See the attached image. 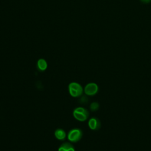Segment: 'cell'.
<instances>
[{
  "label": "cell",
  "mask_w": 151,
  "mask_h": 151,
  "mask_svg": "<svg viewBox=\"0 0 151 151\" xmlns=\"http://www.w3.org/2000/svg\"><path fill=\"white\" fill-rule=\"evenodd\" d=\"M99 87L95 83H89L84 88V92L87 96H94L98 92Z\"/></svg>",
  "instance_id": "cell-4"
},
{
  "label": "cell",
  "mask_w": 151,
  "mask_h": 151,
  "mask_svg": "<svg viewBox=\"0 0 151 151\" xmlns=\"http://www.w3.org/2000/svg\"><path fill=\"white\" fill-rule=\"evenodd\" d=\"M68 92L71 96L73 97H79L82 96L84 88L80 84L77 82H71L68 86Z\"/></svg>",
  "instance_id": "cell-1"
},
{
  "label": "cell",
  "mask_w": 151,
  "mask_h": 151,
  "mask_svg": "<svg viewBox=\"0 0 151 151\" xmlns=\"http://www.w3.org/2000/svg\"><path fill=\"white\" fill-rule=\"evenodd\" d=\"M73 115L77 120L80 122H84L88 119L89 112L84 107H77L74 109Z\"/></svg>",
  "instance_id": "cell-2"
},
{
  "label": "cell",
  "mask_w": 151,
  "mask_h": 151,
  "mask_svg": "<svg viewBox=\"0 0 151 151\" xmlns=\"http://www.w3.org/2000/svg\"><path fill=\"white\" fill-rule=\"evenodd\" d=\"M88 126L91 130H97L101 127L100 121L96 117H92L89 119L88 122Z\"/></svg>",
  "instance_id": "cell-5"
},
{
  "label": "cell",
  "mask_w": 151,
  "mask_h": 151,
  "mask_svg": "<svg viewBox=\"0 0 151 151\" xmlns=\"http://www.w3.org/2000/svg\"><path fill=\"white\" fill-rule=\"evenodd\" d=\"M99 108V104L97 102L94 101L90 104V109L92 111H97Z\"/></svg>",
  "instance_id": "cell-9"
},
{
  "label": "cell",
  "mask_w": 151,
  "mask_h": 151,
  "mask_svg": "<svg viewBox=\"0 0 151 151\" xmlns=\"http://www.w3.org/2000/svg\"><path fill=\"white\" fill-rule=\"evenodd\" d=\"M54 136L57 140H64L67 137V134L63 129L58 128L55 130Z\"/></svg>",
  "instance_id": "cell-7"
},
{
  "label": "cell",
  "mask_w": 151,
  "mask_h": 151,
  "mask_svg": "<svg viewBox=\"0 0 151 151\" xmlns=\"http://www.w3.org/2000/svg\"><path fill=\"white\" fill-rule=\"evenodd\" d=\"M58 151H76L74 146L70 142H64L58 147Z\"/></svg>",
  "instance_id": "cell-6"
},
{
  "label": "cell",
  "mask_w": 151,
  "mask_h": 151,
  "mask_svg": "<svg viewBox=\"0 0 151 151\" xmlns=\"http://www.w3.org/2000/svg\"><path fill=\"white\" fill-rule=\"evenodd\" d=\"M140 1L145 4H147L151 2V0H140Z\"/></svg>",
  "instance_id": "cell-10"
},
{
  "label": "cell",
  "mask_w": 151,
  "mask_h": 151,
  "mask_svg": "<svg viewBox=\"0 0 151 151\" xmlns=\"http://www.w3.org/2000/svg\"><path fill=\"white\" fill-rule=\"evenodd\" d=\"M47 61L43 59V58H40L37 61V67L39 70L40 71H45L47 68Z\"/></svg>",
  "instance_id": "cell-8"
},
{
  "label": "cell",
  "mask_w": 151,
  "mask_h": 151,
  "mask_svg": "<svg viewBox=\"0 0 151 151\" xmlns=\"http://www.w3.org/2000/svg\"><path fill=\"white\" fill-rule=\"evenodd\" d=\"M83 137V132L80 129L74 128L71 129L67 134V137L70 142L76 143L80 140Z\"/></svg>",
  "instance_id": "cell-3"
}]
</instances>
